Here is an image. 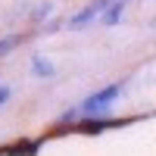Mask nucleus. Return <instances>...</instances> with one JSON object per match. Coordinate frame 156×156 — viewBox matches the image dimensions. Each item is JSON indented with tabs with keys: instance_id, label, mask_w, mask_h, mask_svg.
<instances>
[{
	"instance_id": "obj_2",
	"label": "nucleus",
	"mask_w": 156,
	"mask_h": 156,
	"mask_svg": "<svg viewBox=\"0 0 156 156\" xmlns=\"http://www.w3.org/2000/svg\"><path fill=\"white\" fill-rule=\"evenodd\" d=\"M109 3H112V0H94V3H87L81 12H75V16L69 19V28H84V25H87V22H94V19H97Z\"/></svg>"
},
{
	"instance_id": "obj_3",
	"label": "nucleus",
	"mask_w": 156,
	"mask_h": 156,
	"mask_svg": "<svg viewBox=\"0 0 156 156\" xmlns=\"http://www.w3.org/2000/svg\"><path fill=\"white\" fill-rule=\"evenodd\" d=\"M122 9H125V0H115V3H109L106 9L100 12V25H115L122 16Z\"/></svg>"
},
{
	"instance_id": "obj_4",
	"label": "nucleus",
	"mask_w": 156,
	"mask_h": 156,
	"mask_svg": "<svg viewBox=\"0 0 156 156\" xmlns=\"http://www.w3.org/2000/svg\"><path fill=\"white\" fill-rule=\"evenodd\" d=\"M31 69H34L37 78H50V75H53V66H50L47 59H41V56H34V59H31Z\"/></svg>"
},
{
	"instance_id": "obj_1",
	"label": "nucleus",
	"mask_w": 156,
	"mask_h": 156,
	"mask_svg": "<svg viewBox=\"0 0 156 156\" xmlns=\"http://www.w3.org/2000/svg\"><path fill=\"white\" fill-rule=\"evenodd\" d=\"M122 94V84H109V87H103L97 90V94H90L87 100H81V106H78V112H81V119H94V115H103L112 103L115 97Z\"/></svg>"
},
{
	"instance_id": "obj_5",
	"label": "nucleus",
	"mask_w": 156,
	"mask_h": 156,
	"mask_svg": "<svg viewBox=\"0 0 156 156\" xmlns=\"http://www.w3.org/2000/svg\"><path fill=\"white\" fill-rule=\"evenodd\" d=\"M16 44H19V37H6V41H0V56H6Z\"/></svg>"
},
{
	"instance_id": "obj_6",
	"label": "nucleus",
	"mask_w": 156,
	"mask_h": 156,
	"mask_svg": "<svg viewBox=\"0 0 156 156\" xmlns=\"http://www.w3.org/2000/svg\"><path fill=\"white\" fill-rule=\"evenodd\" d=\"M9 94H12V90H9V87H6V84H3V87H0V106H3V103H6V100H9Z\"/></svg>"
}]
</instances>
